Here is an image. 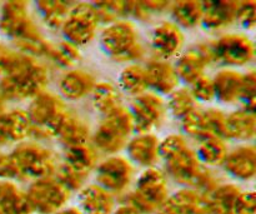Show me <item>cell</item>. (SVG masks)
I'll return each instance as SVG.
<instances>
[{"instance_id": "1", "label": "cell", "mask_w": 256, "mask_h": 214, "mask_svg": "<svg viewBox=\"0 0 256 214\" xmlns=\"http://www.w3.org/2000/svg\"><path fill=\"white\" fill-rule=\"evenodd\" d=\"M164 163L165 174L184 185V188L209 193L219 184L212 169L200 162L195 150L189 145L168 158Z\"/></svg>"}, {"instance_id": "2", "label": "cell", "mask_w": 256, "mask_h": 214, "mask_svg": "<svg viewBox=\"0 0 256 214\" xmlns=\"http://www.w3.org/2000/svg\"><path fill=\"white\" fill-rule=\"evenodd\" d=\"M26 112L32 124L30 138L46 140L56 138L70 110L60 95L45 90L30 100Z\"/></svg>"}, {"instance_id": "3", "label": "cell", "mask_w": 256, "mask_h": 214, "mask_svg": "<svg viewBox=\"0 0 256 214\" xmlns=\"http://www.w3.org/2000/svg\"><path fill=\"white\" fill-rule=\"evenodd\" d=\"M100 44L112 60L119 63L132 64L145 55L139 32L129 19L116 20L105 25L100 33Z\"/></svg>"}, {"instance_id": "4", "label": "cell", "mask_w": 256, "mask_h": 214, "mask_svg": "<svg viewBox=\"0 0 256 214\" xmlns=\"http://www.w3.org/2000/svg\"><path fill=\"white\" fill-rule=\"evenodd\" d=\"M16 169V180L54 177L59 162L54 150L38 142H22L9 153Z\"/></svg>"}, {"instance_id": "5", "label": "cell", "mask_w": 256, "mask_h": 214, "mask_svg": "<svg viewBox=\"0 0 256 214\" xmlns=\"http://www.w3.org/2000/svg\"><path fill=\"white\" fill-rule=\"evenodd\" d=\"M49 80L50 73L46 65L32 58L29 63L16 73L0 79V94L5 102L32 100L46 90Z\"/></svg>"}, {"instance_id": "6", "label": "cell", "mask_w": 256, "mask_h": 214, "mask_svg": "<svg viewBox=\"0 0 256 214\" xmlns=\"http://www.w3.org/2000/svg\"><path fill=\"white\" fill-rule=\"evenodd\" d=\"M134 125L129 108L124 107L105 115L98 125L90 143L98 150L106 155L119 154L125 149L128 142L132 137Z\"/></svg>"}, {"instance_id": "7", "label": "cell", "mask_w": 256, "mask_h": 214, "mask_svg": "<svg viewBox=\"0 0 256 214\" xmlns=\"http://www.w3.org/2000/svg\"><path fill=\"white\" fill-rule=\"evenodd\" d=\"M168 175L158 167L146 168L136 178L135 188L126 193L124 202L130 203L142 214L156 213L169 197Z\"/></svg>"}, {"instance_id": "8", "label": "cell", "mask_w": 256, "mask_h": 214, "mask_svg": "<svg viewBox=\"0 0 256 214\" xmlns=\"http://www.w3.org/2000/svg\"><path fill=\"white\" fill-rule=\"evenodd\" d=\"M32 213L56 214L66 207L72 193L55 177L32 180L25 190Z\"/></svg>"}, {"instance_id": "9", "label": "cell", "mask_w": 256, "mask_h": 214, "mask_svg": "<svg viewBox=\"0 0 256 214\" xmlns=\"http://www.w3.org/2000/svg\"><path fill=\"white\" fill-rule=\"evenodd\" d=\"M99 25V18L92 3L80 2L72 5L60 30L64 40L82 47L95 39Z\"/></svg>"}, {"instance_id": "10", "label": "cell", "mask_w": 256, "mask_h": 214, "mask_svg": "<svg viewBox=\"0 0 256 214\" xmlns=\"http://www.w3.org/2000/svg\"><path fill=\"white\" fill-rule=\"evenodd\" d=\"M214 63H222L229 68L249 65L255 58V44L246 34L226 33L210 42Z\"/></svg>"}, {"instance_id": "11", "label": "cell", "mask_w": 256, "mask_h": 214, "mask_svg": "<svg viewBox=\"0 0 256 214\" xmlns=\"http://www.w3.org/2000/svg\"><path fill=\"white\" fill-rule=\"evenodd\" d=\"M134 164L124 155H108L95 168L96 184L112 195H125L134 179Z\"/></svg>"}, {"instance_id": "12", "label": "cell", "mask_w": 256, "mask_h": 214, "mask_svg": "<svg viewBox=\"0 0 256 214\" xmlns=\"http://www.w3.org/2000/svg\"><path fill=\"white\" fill-rule=\"evenodd\" d=\"M129 112L132 114L134 132L136 134L152 133V130L164 123L168 114L164 98L150 90L132 98Z\"/></svg>"}, {"instance_id": "13", "label": "cell", "mask_w": 256, "mask_h": 214, "mask_svg": "<svg viewBox=\"0 0 256 214\" xmlns=\"http://www.w3.org/2000/svg\"><path fill=\"white\" fill-rule=\"evenodd\" d=\"M212 63H214L212 45L210 43H200L182 52L174 68L179 80L190 85L205 75V70Z\"/></svg>"}, {"instance_id": "14", "label": "cell", "mask_w": 256, "mask_h": 214, "mask_svg": "<svg viewBox=\"0 0 256 214\" xmlns=\"http://www.w3.org/2000/svg\"><path fill=\"white\" fill-rule=\"evenodd\" d=\"M184 44V32L174 22L165 20L152 29L150 48L154 53L155 59L169 62L172 58H178L182 54Z\"/></svg>"}, {"instance_id": "15", "label": "cell", "mask_w": 256, "mask_h": 214, "mask_svg": "<svg viewBox=\"0 0 256 214\" xmlns=\"http://www.w3.org/2000/svg\"><path fill=\"white\" fill-rule=\"evenodd\" d=\"M35 23L29 14V4L26 2H5L0 9V32L15 42Z\"/></svg>"}, {"instance_id": "16", "label": "cell", "mask_w": 256, "mask_h": 214, "mask_svg": "<svg viewBox=\"0 0 256 214\" xmlns=\"http://www.w3.org/2000/svg\"><path fill=\"white\" fill-rule=\"evenodd\" d=\"M159 145V138L152 133H138L130 138L125 147L126 158L132 164L142 167L144 169L156 167L160 160Z\"/></svg>"}, {"instance_id": "17", "label": "cell", "mask_w": 256, "mask_h": 214, "mask_svg": "<svg viewBox=\"0 0 256 214\" xmlns=\"http://www.w3.org/2000/svg\"><path fill=\"white\" fill-rule=\"evenodd\" d=\"M156 214H208L206 197L192 188H182L169 194Z\"/></svg>"}, {"instance_id": "18", "label": "cell", "mask_w": 256, "mask_h": 214, "mask_svg": "<svg viewBox=\"0 0 256 214\" xmlns=\"http://www.w3.org/2000/svg\"><path fill=\"white\" fill-rule=\"evenodd\" d=\"M225 172L234 179L249 182L256 174V149L254 144H242L229 150L222 164Z\"/></svg>"}, {"instance_id": "19", "label": "cell", "mask_w": 256, "mask_h": 214, "mask_svg": "<svg viewBox=\"0 0 256 214\" xmlns=\"http://www.w3.org/2000/svg\"><path fill=\"white\" fill-rule=\"evenodd\" d=\"M149 90L159 95H169L179 88V77L176 74L174 64L168 60L152 59L145 65Z\"/></svg>"}, {"instance_id": "20", "label": "cell", "mask_w": 256, "mask_h": 214, "mask_svg": "<svg viewBox=\"0 0 256 214\" xmlns=\"http://www.w3.org/2000/svg\"><path fill=\"white\" fill-rule=\"evenodd\" d=\"M95 84L96 80L92 73L72 68L60 77L58 88L62 99L76 102L92 94Z\"/></svg>"}, {"instance_id": "21", "label": "cell", "mask_w": 256, "mask_h": 214, "mask_svg": "<svg viewBox=\"0 0 256 214\" xmlns=\"http://www.w3.org/2000/svg\"><path fill=\"white\" fill-rule=\"evenodd\" d=\"M239 2H202V25L212 33L222 32L236 22Z\"/></svg>"}, {"instance_id": "22", "label": "cell", "mask_w": 256, "mask_h": 214, "mask_svg": "<svg viewBox=\"0 0 256 214\" xmlns=\"http://www.w3.org/2000/svg\"><path fill=\"white\" fill-rule=\"evenodd\" d=\"M79 209L82 214H112L115 197L96 183L86 184L78 194Z\"/></svg>"}, {"instance_id": "23", "label": "cell", "mask_w": 256, "mask_h": 214, "mask_svg": "<svg viewBox=\"0 0 256 214\" xmlns=\"http://www.w3.org/2000/svg\"><path fill=\"white\" fill-rule=\"evenodd\" d=\"M212 78L216 99L224 104L239 103L242 88V73L225 68L215 73Z\"/></svg>"}, {"instance_id": "24", "label": "cell", "mask_w": 256, "mask_h": 214, "mask_svg": "<svg viewBox=\"0 0 256 214\" xmlns=\"http://www.w3.org/2000/svg\"><path fill=\"white\" fill-rule=\"evenodd\" d=\"M0 122L8 143L26 142L32 135V124L26 110L16 108L9 112H2Z\"/></svg>"}, {"instance_id": "25", "label": "cell", "mask_w": 256, "mask_h": 214, "mask_svg": "<svg viewBox=\"0 0 256 214\" xmlns=\"http://www.w3.org/2000/svg\"><path fill=\"white\" fill-rule=\"evenodd\" d=\"M256 135L255 113L245 109H238L226 114L225 139L249 142Z\"/></svg>"}, {"instance_id": "26", "label": "cell", "mask_w": 256, "mask_h": 214, "mask_svg": "<svg viewBox=\"0 0 256 214\" xmlns=\"http://www.w3.org/2000/svg\"><path fill=\"white\" fill-rule=\"evenodd\" d=\"M240 188L232 183H219L209 193H204L208 203V214H235V204Z\"/></svg>"}, {"instance_id": "27", "label": "cell", "mask_w": 256, "mask_h": 214, "mask_svg": "<svg viewBox=\"0 0 256 214\" xmlns=\"http://www.w3.org/2000/svg\"><path fill=\"white\" fill-rule=\"evenodd\" d=\"M56 139H59L65 148L75 147L90 143L92 132L86 122L70 110L58 133Z\"/></svg>"}, {"instance_id": "28", "label": "cell", "mask_w": 256, "mask_h": 214, "mask_svg": "<svg viewBox=\"0 0 256 214\" xmlns=\"http://www.w3.org/2000/svg\"><path fill=\"white\" fill-rule=\"evenodd\" d=\"M0 214H32L24 190L9 180H0Z\"/></svg>"}, {"instance_id": "29", "label": "cell", "mask_w": 256, "mask_h": 214, "mask_svg": "<svg viewBox=\"0 0 256 214\" xmlns=\"http://www.w3.org/2000/svg\"><path fill=\"white\" fill-rule=\"evenodd\" d=\"M64 163L76 172L89 175L99 163V153L92 143L65 148Z\"/></svg>"}, {"instance_id": "30", "label": "cell", "mask_w": 256, "mask_h": 214, "mask_svg": "<svg viewBox=\"0 0 256 214\" xmlns=\"http://www.w3.org/2000/svg\"><path fill=\"white\" fill-rule=\"evenodd\" d=\"M195 153L205 167H222L229 153V148L226 140L222 138L205 137L198 140V149Z\"/></svg>"}, {"instance_id": "31", "label": "cell", "mask_w": 256, "mask_h": 214, "mask_svg": "<svg viewBox=\"0 0 256 214\" xmlns=\"http://www.w3.org/2000/svg\"><path fill=\"white\" fill-rule=\"evenodd\" d=\"M90 95L94 108L104 117L124 105L122 92L110 82H98Z\"/></svg>"}, {"instance_id": "32", "label": "cell", "mask_w": 256, "mask_h": 214, "mask_svg": "<svg viewBox=\"0 0 256 214\" xmlns=\"http://www.w3.org/2000/svg\"><path fill=\"white\" fill-rule=\"evenodd\" d=\"M169 10L172 12L174 23L182 29H192L199 27L202 23V2H174L170 4Z\"/></svg>"}, {"instance_id": "33", "label": "cell", "mask_w": 256, "mask_h": 214, "mask_svg": "<svg viewBox=\"0 0 256 214\" xmlns=\"http://www.w3.org/2000/svg\"><path fill=\"white\" fill-rule=\"evenodd\" d=\"M119 90L132 98L149 90L145 68L138 63L128 64L119 74Z\"/></svg>"}, {"instance_id": "34", "label": "cell", "mask_w": 256, "mask_h": 214, "mask_svg": "<svg viewBox=\"0 0 256 214\" xmlns=\"http://www.w3.org/2000/svg\"><path fill=\"white\" fill-rule=\"evenodd\" d=\"M75 2H62V0H44L38 2L36 8L42 22L52 30H60L70 9Z\"/></svg>"}, {"instance_id": "35", "label": "cell", "mask_w": 256, "mask_h": 214, "mask_svg": "<svg viewBox=\"0 0 256 214\" xmlns=\"http://www.w3.org/2000/svg\"><path fill=\"white\" fill-rule=\"evenodd\" d=\"M80 59H82V53H80L79 47L66 40L52 44V52L48 58V60L52 64L59 68H64V69H72Z\"/></svg>"}, {"instance_id": "36", "label": "cell", "mask_w": 256, "mask_h": 214, "mask_svg": "<svg viewBox=\"0 0 256 214\" xmlns=\"http://www.w3.org/2000/svg\"><path fill=\"white\" fill-rule=\"evenodd\" d=\"M165 103H166L168 112L172 113L178 119H182L184 117H186L189 113L196 109L198 104L192 98L190 89L186 87L176 88L174 92L170 93L169 98Z\"/></svg>"}, {"instance_id": "37", "label": "cell", "mask_w": 256, "mask_h": 214, "mask_svg": "<svg viewBox=\"0 0 256 214\" xmlns=\"http://www.w3.org/2000/svg\"><path fill=\"white\" fill-rule=\"evenodd\" d=\"M100 24H110L116 20L129 19L130 2H95L92 3Z\"/></svg>"}, {"instance_id": "38", "label": "cell", "mask_w": 256, "mask_h": 214, "mask_svg": "<svg viewBox=\"0 0 256 214\" xmlns=\"http://www.w3.org/2000/svg\"><path fill=\"white\" fill-rule=\"evenodd\" d=\"M54 177L69 190L70 193L79 192L80 189L85 187V182H86L88 175L82 174V173L76 172L75 169L70 168L69 165L65 164L64 162L59 163L56 170H55Z\"/></svg>"}, {"instance_id": "39", "label": "cell", "mask_w": 256, "mask_h": 214, "mask_svg": "<svg viewBox=\"0 0 256 214\" xmlns=\"http://www.w3.org/2000/svg\"><path fill=\"white\" fill-rule=\"evenodd\" d=\"M202 114H204L206 137H218L225 139L226 114L218 108H209V109L202 110Z\"/></svg>"}, {"instance_id": "40", "label": "cell", "mask_w": 256, "mask_h": 214, "mask_svg": "<svg viewBox=\"0 0 256 214\" xmlns=\"http://www.w3.org/2000/svg\"><path fill=\"white\" fill-rule=\"evenodd\" d=\"M182 122V129L186 137L194 138V139H202L206 137V129H205L204 114L202 110L195 109L192 113L180 119Z\"/></svg>"}, {"instance_id": "41", "label": "cell", "mask_w": 256, "mask_h": 214, "mask_svg": "<svg viewBox=\"0 0 256 214\" xmlns=\"http://www.w3.org/2000/svg\"><path fill=\"white\" fill-rule=\"evenodd\" d=\"M239 103L242 109L255 113L256 104V73L254 69H250L242 74V88Z\"/></svg>"}, {"instance_id": "42", "label": "cell", "mask_w": 256, "mask_h": 214, "mask_svg": "<svg viewBox=\"0 0 256 214\" xmlns=\"http://www.w3.org/2000/svg\"><path fill=\"white\" fill-rule=\"evenodd\" d=\"M189 89L196 103L199 102L208 104V103H212L216 99L212 78L206 74L200 77L198 80H195L192 84H190Z\"/></svg>"}, {"instance_id": "43", "label": "cell", "mask_w": 256, "mask_h": 214, "mask_svg": "<svg viewBox=\"0 0 256 214\" xmlns=\"http://www.w3.org/2000/svg\"><path fill=\"white\" fill-rule=\"evenodd\" d=\"M186 145L189 144H188V140L184 135H180V134L168 135V137H165L164 139L160 140V145H159L160 159L166 160L168 158L174 155L175 153L182 150V148H185Z\"/></svg>"}, {"instance_id": "44", "label": "cell", "mask_w": 256, "mask_h": 214, "mask_svg": "<svg viewBox=\"0 0 256 214\" xmlns=\"http://www.w3.org/2000/svg\"><path fill=\"white\" fill-rule=\"evenodd\" d=\"M236 22L244 29L252 30L256 25V3L239 2L236 12Z\"/></svg>"}, {"instance_id": "45", "label": "cell", "mask_w": 256, "mask_h": 214, "mask_svg": "<svg viewBox=\"0 0 256 214\" xmlns=\"http://www.w3.org/2000/svg\"><path fill=\"white\" fill-rule=\"evenodd\" d=\"M256 213V194L254 190L242 192L235 204V214H255Z\"/></svg>"}, {"instance_id": "46", "label": "cell", "mask_w": 256, "mask_h": 214, "mask_svg": "<svg viewBox=\"0 0 256 214\" xmlns=\"http://www.w3.org/2000/svg\"><path fill=\"white\" fill-rule=\"evenodd\" d=\"M112 214H142L138 208L130 204L128 202L120 203L119 205H115V209L112 210Z\"/></svg>"}, {"instance_id": "47", "label": "cell", "mask_w": 256, "mask_h": 214, "mask_svg": "<svg viewBox=\"0 0 256 214\" xmlns=\"http://www.w3.org/2000/svg\"><path fill=\"white\" fill-rule=\"evenodd\" d=\"M56 214H82V212L78 207H65Z\"/></svg>"}, {"instance_id": "48", "label": "cell", "mask_w": 256, "mask_h": 214, "mask_svg": "<svg viewBox=\"0 0 256 214\" xmlns=\"http://www.w3.org/2000/svg\"><path fill=\"white\" fill-rule=\"evenodd\" d=\"M5 144H9V143H8L6 138H5L4 130H2V122H0V145H5Z\"/></svg>"}, {"instance_id": "49", "label": "cell", "mask_w": 256, "mask_h": 214, "mask_svg": "<svg viewBox=\"0 0 256 214\" xmlns=\"http://www.w3.org/2000/svg\"><path fill=\"white\" fill-rule=\"evenodd\" d=\"M4 107H5V100H4V98L2 97V94H0V113L2 112H4Z\"/></svg>"}, {"instance_id": "50", "label": "cell", "mask_w": 256, "mask_h": 214, "mask_svg": "<svg viewBox=\"0 0 256 214\" xmlns=\"http://www.w3.org/2000/svg\"><path fill=\"white\" fill-rule=\"evenodd\" d=\"M2 50H4V47H2V45H0V54H2Z\"/></svg>"}]
</instances>
